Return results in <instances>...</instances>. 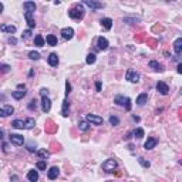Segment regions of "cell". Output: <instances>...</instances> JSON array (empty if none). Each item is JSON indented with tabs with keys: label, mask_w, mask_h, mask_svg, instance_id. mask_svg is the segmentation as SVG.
Listing matches in <instances>:
<instances>
[{
	"label": "cell",
	"mask_w": 182,
	"mask_h": 182,
	"mask_svg": "<svg viewBox=\"0 0 182 182\" xmlns=\"http://www.w3.org/2000/svg\"><path fill=\"white\" fill-rule=\"evenodd\" d=\"M68 16L71 19H74V20H80L84 17V9H83V6L81 5H77L75 7H73L71 10H68Z\"/></svg>",
	"instance_id": "1"
},
{
	"label": "cell",
	"mask_w": 182,
	"mask_h": 182,
	"mask_svg": "<svg viewBox=\"0 0 182 182\" xmlns=\"http://www.w3.org/2000/svg\"><path fill=\"white\" fill-rule=\"evenodd\" d=\"M117 168V161L115 159H107L105 162H102V169L105 172H114Z\"/></svg>",
	"instance_id": "2"
},
{
	"label": "cell",
	"mask_w": 182,
	"mask_h": 182,
	"mask_svg": "<svg viewBox=\"0 0 182 182\" xmlns=\"http://www.w3.org/2000/svg\"><path fill=\"white\" fill-rule=\"evenodd\" d=\"M125 78H127L128 81H131V83H138L139 74L137 73V71H134L132 68H129L128 71H127V74H125Z\"/></svg>",
	"instance_id": "3"
},
{
	"label": "cell",
	"mask_w": 182,
	"mask_h": 182,
	"mask_svg": "<svg viewBox=\"0 0 182 182\" xmlns=\"http://www.w3.org/2000/svg\"><path fill=\"white\" fill-rule=\"evenodd\" d=\"M10 142L11 144L17 145V147H20V145L24 144V137L20 134H11L10 135Z\"/></svg>",
	"instance_id": "4"
},
{
	"label": "cell",
	"mask_w": 182,
	"mask_h": 182,
	"mask_svg": "<svg viewBox=\"0 0 182 182\" xmlns=\"http://www.w3.org/2000/svg\"><path fill=\"white\" fill-rule=\"evenodd\" d=\"M14 113V108L11 107V105H5V107H0V117L2 118H6L11 115V114Z\"/></svg>",
	"instance_id": "5"
},
{
	"label": "cell",
	"mask_w": 182,
	"mask_h": 182,
	"mask_svg": "<svg viewBox=\"0 0 182 182\" xmlns=\"http://www.w3.org/2000/svg\"><path fill=\"white\" fill-rule=\"evenodd\" d=\"M156 90H158L159 94L166 96V94L169 93V87L166 86V83H164V81H158V83H156Z\"/></svg>",
	"instance_id": "6"
},
{
	"label": "cell",
	"mask_w": 182,
	"mask_h": 182,
	"mask_svg": "<svg viewBox=\"0 0 182 182\" xmlns=\"http://www.w3.org/2000/svg\"><path fill=\"white\" fill-rule=\"evenodd\" d=\"M41 110H43L44 113H48L51 110V101H50V98L47 96L41 97Z\"/></svg>",
	"instance_id": "7"
},
{
	"label": "cell",
	"mask_w": 182,
	"mask_h": 182,
	"mask_svg": "<svg viewBox=\"0 0 182 182\" xmlns=\"http://www.w3.org/2000/svg\"><path fill=\"white\" fill-rule=\"evenodd\" d=\"M83 3H84V5H86L87 7L93 9V10H98V9H102V3H100V2H93V0H84Z\"/></svg>",
	"instance_id": "8"
},
{
	"label": "cell",
	"mask_w": 182,
	"mask_h": 182,
	"mask_svg": "<svg viewBox=\"0 0 182 182\" xmlns=\"http://www.w3.org/2000/svg\"><path fill=\"white\" fill-rule=\"evenodd\" d=\"M86 118L88 123H93V124H96V125L102 124V117H98V115H94V114H87Z\"/></svg>",
	"instance_id": "9"
},
{
	"label": "cell",
	"mask_w": 182,
	"mask_h": 182,
	"mask_svg": "<svg viewBox=\"0 0 182 182\" xmlns=\"http://www.w3.org/2000/svg\"><path fill=\"white\" fill-rule=\"evenodd\" d=\"M61 36H63V38H65V40H70V38H73V36H74V30H73L71 27H64V29L61 30Z\"/></svg>",
	"instance_id": "10"
},
{
	"label": "cell",
	"mask_w": 182,
	"mask_h": 182,
	"mask_svg": "<svg viewBox=\"0 0 182 182\" xmlns=\"http://www.w3.org/2000/svg\"><path fill=\"white\" fill-rule=\"evenodd\" d=\"M156 144H158V139L154 138V137H150V138H148V141H147V142L144 144V148H145L147 151H148V150H152V148H155Z\"/></svg>",
	"instance_id": "11"
},
{
	"label": "cell",
	"mask_w": 182,
	"mask_h": 182,
	"mask_svg": "<svg viewBox=\"0 0 182 182\" xmlns=\"http://www.w3.org/2000/svg\"><path fill=\"white\" fill-rule=\"evenodd\" d=\"M59 175H60V169L57 168V166H51V168L48 169V172H47L48 179H56Z\"/></svg>",
	"instance_id": "12"
},
{
	"label": "cell",
	"mask_w": 182,
	"mask_h": 182,
	"mask_svg": "<svg viewBox=\"0 0 182 182\" xmlns=\"http://www.w3.org/2000/svg\"><path fill=\"white\" fill-rule=\"evenodd\" d=\"M47 61L51 67H57V65H59V56H57L56 53H51L50 56H48Z\"/></svg>",
	"instance_id": "13"
},
{
	"label": "cell",
	"mask_w": 182,
	"mask_h": 182,
	"mask_svg": "<svg viewBox=\"0 0 182 182\" xmlns=\"http://www.w3.org/2000/svg\"><path fill=\"white\" fill-rule=\"evenodd\" d=\"M57 131V125L51 121V120H48L47 124H46V132H48V134H54Z\"/></svg>",
	"instance_id": "14"
},
{
	"label": "cell",
	"mask_w": 182,
	"mask_h": 182,
	"mask_svg": "<svg viewBox=\"0 0 182 182\" xmlns=\"http://www.w3.org/2000/svg\"><path fill=\"white\" fill-rule=\"evenodd\" d=\"M150 68H152L154 71H159V73H162L164 71V65L159 64L158 61H155V60H152V61H150Z\"/></svg>",
	"instance_id": "15"
},
{
	"label": "cell",
	"mask_w": 182,
	"mask_h": 182,
	"mask_svg": "<svg viewBox=\"0 0 182 182\" xmlns=\"http://www.w3.org/2000/svg\"><path fill=\"white\" fill-rule=\"evenodd\" d=\"M16 26H6V24H0V32H5V33H10V34H14L16 33Z\"/></svg>",
	"instance_id": "16"
},
{
	"label": "cell",
	"mask_w": 182,
	"mask_h": 182,
	"mask_svg": "<svg viewBox=\"0 0 182 182\" xmlns=\"http://www.w3.org/2000/svg\"><path fill=\"white\" fill-rule=\"evenodd\" d=\"M24 17H26L27 24H29V27H30V29H33V27H36V22H34V19H33V13L24 11Z\"/></svg>",
	"instance_id": "17"
},
{
	"label": "cell",
	"mask_w": 182,
	"mask_h": 182,
	"mask_svg": "<svg viewBox=\"0 0 182 182\" xmlns=\"http://www.w3.org/2000/svg\"><path fill=\"white\" fill-rule=\"evenodd\" d=\"M97 44H98V48L100 50H107L108 48V40L105 37H98Z\"/></svg>",
	"instance_id": "18"
},
{
	"label": "cell",
	"mask_w": 182,
	"mask_h": 182,
	"mask_svg": "<svg viewBox=\"0 0 182 182\" xmlns=\"http://www.w3.org/2000/svg\"><path fill=\"white\" fill-rule=\"evenodd\" d=\"M68 110H70V102L67 98H64V101H63V107H61V115L63 117H68Z\"/></svg>",
	"instance_id": "19"
},
{
	"label": "cell",
	"mask_w": 182,
	"mask_h": 182,
	"mask_svg": "<svg viewBox=\"0 0 182 182\" xmlns=\"http://www.w3.org/2000/svg\"><path fill=\"white\" fill-rule=\"evenodd\" d=\"M27 179H29L30 182H37L38 181V172L34 171V169L29 171V174H27Z\"/></svg>",
	"instance_id": "20"
},
{
	"label": "cell",
	"mask_w": 182,
	"mask_h": 182,
	"mask_svg": "<svg viewBox=\"0 0 182 182\" xmlns=\"http://www.w3.org/2000/svg\"><path fill=\"white\" fill-rule=\"evenodd\" d=\"M23 7L26 9V11L33 13V11L36 10V3H34V2H24V3H23Z\"/></svg>",
	"instance_id": "21"
},
{
	"label": "cell",
	"mask_w": 182,
	"mask_h": 182,
	"mask_svg": "<svg viewBox=\"0 0 182 182\" xmlns=\"http://www.w3.org/2000/svg\"><path fill=\"white\" fill-rule=\"evenodd\" d=\"M174 51H175V54H181L182 51V38H177L175 40V43H174Z\"/></svg>",
	"instance_id": "22"
},
{
	"label": "cell",
	"mask_w": 182,
	"mask_h": 182,
	"mask_svg": "<svg viewBox=\"0 0 182 182\" xmlns=\"http://www.w3.org/2000/svg\"><path fill=\"white\" fill-rule=\"evenodd\" d=\"M101 26L104 27L105 30H111V27H113V20H111L110 17H105V19L101 20Z\"/></svg>",
	"instance_id": "23"
},
{
	"label": "cell",
	"mask_w": 182,
	"mask_h": 182,
	"mask_svg": "<svg viewBox=\"0 0 182 182\" xmlns=\"http://www.w3.org/2000/svg\"><path fill=\"white\" fill-rule=\"evenodd\" d=\"M11 127H14V128L17 129H26V124H24V121H22V120H14L13 123H11Z\"/></svg>",
	"instance_id": "24"
},
{
	"label": "cell",
	"mask_w": 182,
	"mask_h": 182,
	"mask_svg": "<svg viewBox=\"0 0 182 182\" xmlns=\"http://www.w3.org/2000/svg\"><path fill=\"white\" fill-rule=\"evenodd\" d=\"M27 94V91L26 90H17V91H13V93H11V96H13V98H16V100H22L23 97L26 96Z\"/></svg>",
	"instance_id": "25"
},
{
	"label": "cell",
	"mask_w": 182,
	"mask_h": 182,
	"mask_svg": "<svg viewBox=\"0 0 182 182\" xmlns=\"http://www.w3.org/2000/svg\"><path fill=\"white\" fill-rule=\"evenodd\" d=\"M147 101H148V96H147L145 93H142V94H139V96L137 97V104H138V105H144Z\"/></svg>",
	"instance_id": "26"
},
{
	"label": "cell",
	"mask_w": 182,
	"mask_h": 182,
	"mask_svg": "<svg viewBox=\"0 0 182 182\" xmlns=\"http://www.w3.org/2000/svg\"><path fill=\"white\" fill-rule=\"evenodd\" d=\"M46 41H47L48 46H57V37L54 36V34H48L47 37H46Z\"/></svg>",
	"instance_id": "27"
},
{
	"label": "cell",
	"mask_w": 182,
	"mask_h": 182,
	"mask_svg": "<svg viewBox=\"0 0 182 182\" xmlns=\"http://www.w3.org/2000/svg\"><path fill=\"white\" fill-rule=\"evenodd\" d=\"M44 38H43V36H40V34H37L36 37H34V44L37 46V47H43L44 46Z\"/></svg>",
	"instance_id": "28"
},
{
	"label": "cell",
	"mask_w": 182,
	"mask_h": 182,
	"mask_svg": "<svg viewBox=\"0 0 182 182\" xmlns=\"http://www.w3.org/2000/svg\"><path fill=\"white\" fill-rule=\"evenodd\" d=\"M24 124H26V129H30L36 125V121L33 118H27V120H24Z\"/></svg>",
	"instance_id": "29"
},
{
	"label": "cell",
	"mask_w": 182,
	"mask_h": 182,
	"mask_svg": "<svg viewBox=\"0 0 182 182\" xmlns=\"http://www.w3.org/2000/svg\"><path fill=\"white\" fill-rule=\"evenodd\" d=\"M78 128H80L81 131H84V132H86V131L90 129V125H88L87 121H80V123H78Z\"/></svg>",
	"instance_id": "30"
},
{
	"label": "cell",
	"mask_w": 182,
	"mask_h": 182,
	"mask_svg": "<svg viewBox=\"0 0 182 182\" xmlns=\"http://www.w3.org/2000/svg\"><path fill=\"white\" fill-rule=\"evenodd\" d=\"M96 60H97L96 54H94V53H90L88 56H87L86 61H87V64H94V63H96Z\"/></svg>",
	"instance_id": "31"
},
{
	"label": "cell",
	"mask_w": 182,
	"mask_h": 182,
	"mask_svg": "<svg viewBox=\"0 0 182 182\" xmlns=\"http://www.w3.org/2000/svg\"><path fill=\"white\" fill-rule=\"evenodd\" d=\"M36 152H37L38 158H47V156L50 155V151H47V150H38V151H36Z\"/></svg>",
	"instance_id": "32"
},
{
	"label": "cell",
	"mask_w": 182,
	"mask_h": 182,
	"mask_svg": "<svg viewBox=\"0 0 182 182\" xmlns=\"http://www.w3.org/2000/svg\"><path fill=\"white\" fill-rule=\"evenodd\" d=\"M37 169H40V171H46V168H47V162H46V159H41L37 162Z\"/></svg>",
	"instance_id": "33"
},
{
	"label": "cell",
	"mask_w": 182,
	"mask_h": 182,
	"mask_svg": "<svg viewBox=\"0 0 182 182\" xmlns=\"http://www.w3.org/2000/svg\"><path fill=\"white\" fill-rule=\"evenodd\" d=\"M124 101H125V97L124 96H115V98H114V102L117 105H124Z\"/></svg>",
	"instance_id": "34"
},
{
	"label": "cell",
	"mask_w": 182,
	"mask_h": 182,
	"mask_svg": "<svg viewBox=\"0 0 182 182\" xmlns=\"http://www.w3.org/2000/svg\"><path fill=\"white\" fill-rule=\"evenodd\" d=\"M138 162H139V164H141L142 166H144V168H150V166H151V162H150V161H147L145 158H142V156H139V158H138Z\"/></svg>",
	"instance_id": "35"
},
{
	"label": "cell",
	"mask_w": 182,
	"mask_h": 182,
	"mask_svg": "<svg viewBox=\"0 0 182 182\" xmlns=\"http://www.w3.org/2000/svg\"><path fill=\"white\" fill-rule=\"evenodd\" d=\"M29 57L32 60H40V53H37V51H30L29 53Z\"/></svg>",
	"instance_id": "36"
},
{
	"label": "cell",
	"mask_w": 182,
	"mask_h": 182,
	"mask_svg": "<svg viewBox=\"0 0 182 182\" xmlns=\"http://www.w3.org/2000/svg\"><path fill=\"white\" fill-rule=\"evenodd\" d=\"M134 135L137 137V138H142V137H144V129H142V128H137L134 131Z\"/></svg>",
	"instance_id": "37"
},
{
	"label": "cell",
	"mask_w": 182,
	"mask_h": 182,
	"mask_svg": "<svg viewBox=\"0 0 182 182\" xmlns=\"http://www.w3.org/2000/svg\"><path fill=\"white\" fill-rule=\"evenodd\" d=\"M124 107H125V110H127V111H129V110H131V100H129L128 97H125V101H124Z\"/></svg>",
	"instance_id": "38"
},
{
	"label": "cell",
	"mask_w": 182,
	"mask_h": 182,
	"mask_svg": "<svg viewBox=\"0 0 182 182\" xmlns=\"http://www.w3.org/2000/svg\"><path fill=\"white\" fill-rule=\"evenodd\" d=\"M9 71H10V65L0 64V73H9Z\"/></svg>",
	"instance_id": "39"
},
{
	"label": "cell",
	"mask_w": 182,
	"mask_h": 182,
	"mask_svg": "<svg viewBox=\"0 0 182 182\" xmlns=\"http://www.w3.org/2000/svg\"><path fill=\"white\" fill-rule=\"evenodd\" d=\"M110 124H111V125H118V124H120V120H118V117H114V115H111V117H110Z\"/></svg>",
	"instance_id": "40"
},
{
	"label": "cell",
	"mask_w": 182,
	"mask_h": 182,
	"mask_svg": "<svg viewBox=\"0 0 182 182\" xmlns=\"http://www.w3.org/2000/svg\"><path fill=\"white\" fill-rule=\"evenodd\" d=\"M36 108H37V101H36V100H32V101H30V104H29V110H36Z\"/></svg>",
	"instance_id": "41"
},
{
	"label": "cell",
	"mask_w": 182,
	"mask_h": 182,
	"mask_svg": "<svg viewBox=\"0 0 182 182\" xmlns=\"http://www.w3.org/2000/svg\"><path fill=\"white\" fill-rule=\"evenodd\" d=\"M164 30V27L162 26H159V24H155V26L152 27V32H155V33H158V32H162Z\"/></svg>",
	"instance_id": "42"
},
{
	"label": "cell",
	"mask_w": 182,
	"mask_h": 182,
	"mask_svg": "<svg viewBox=\"0 0 182 182\" xmlns=\"http://www.w3.org/2000/svg\"><path fill=\"white\" fill-rule=\"evenodd\" d=\"M144 38H145V33H139L138 36H135V40L137 41H142Z\"/></svg>",
	"instance_id": "43"
},
{
	"label": "cell",
	"mask_w": 182,
	"mask_h": 182,
	"mask_svg": "<svg viewBox=\"0 0 182 182\" xmlns=\"http://www.w3.org/2000/svg\"><path fill=\"white\" fill-rule=\"evenodd\" d=\"M30 36H32V32H30V30H26V32L23 33V38H24V40H29Z\"/></svg>",
	"instance_id": "44"
},
{
	"label": "cell",
	"mask_w": 182,
	"mask_h": 182,
	"mask_svg": "<svg viewBox=\"0 0 182 182\" xmlns=\"http://www.w3.org/2000/svg\"><path fill=\"white\" fill-rule=\"evenodd\" d=\"M147 41H148V43L151 44V47H152V48H155V47H156V40H152V38H148Z\"/></svg>",
	"instance_id": "45"
},
{
	"label": "cell",
	"mask_w": 182,
	"mask_h": 182,
	"mask_svg": "<svg viewBox=\"0 0 182 182\" xmlns=\"http://www.w3.org/2000/svg\"><path fill=\"white\" fill-rule=\"evenodd\" d=\"M70 91H71V84H70L68 81H67V83H65V94H67V96H68Z\"/></svg>",
	"instance_id": "46"
},
{
	"label": "cell",
	"mask_w": 182,
	"mask_h": 182,
	"mask_svg": "<svg viewBox=\"0 0 182 182\" xmlns=\"http://www.w3.org/2000/svg\"><path fill=\"white\" fill-rule=\"evenodd\" d=\"M40 94H41V97H44V96H47L48 94V91L46 90V88H41V90H40Z\"/></svg>",
	"instance_id": "47"
},
{
	"label": "cell",
	"mask_w": 182,
	"mask_h": 182,
	"mask_svg": "<svg viewBox=\"0 0 182 182\" xmlns=\"http://www.w3.org/2000/svg\"><path fill=\"white\" fill-rule=\"evenodd\" d=\"M96 88H97V91H101V83H100V81L96 83Z\"/></svg>",
	"instance_id": "48"
},
{
	"label": "cell",
	"mask_w": 182,
	"mask_h": 182,
	"mask_svg": "<svg viewBox=\"0 0 182 182\" xmlns=\"http://www.w3.org/2000/svg\"><path fill=\"white\" fill-rule=\"evenodd\" d=\"M9 43H10V44H16V43H17V40H16L14 37H10V38H9Z\"/></svg>",
	"instance_id": "49"
},
{
	"label": "cell",
	"mask_w": 182,
	"mask_h": 182,
	"mask_svg": "<svg viewBox=\"0 0 182 182\" xmlns=\"http://www.w3.org/2000/svg\"><path fill=\"white\" fill-rule=\"evenodd\" d=\"M177 71H178V73H179V74H181V73H182V64H181V63L178 64V68H177Z\"/></svg>",
	"instance_id": "50"
},
{
	"label": "cell",
	"mask_w": 182,
	"mask_h": 182,
	"mask_svg": "<svg viewBox=\"0 0 182 182\" xmlns=\"http://www.w3.org/2000/svg\"><path fill=\"white\" fill-rule=\"evenodd\" d=\"M17 88H19V90H26V86H24V84H19Z\"/></svg>",
	"instance_id": "51"
},
{
	"label": "cell",
	"mask_w": 182,
	"mask_h": 182,
	"mask_svg": "<svg viewBox=\"0 0 182 182\" xmlns=\"http://www.w3.org/2000/svg\"><path fill=\"white\" fill-rule=\"evenodd\" d=\"M10 179H11L13 182H17V177H16V175H13V177L10 178Z\"/></svg>",
	"instance_id": "52"
},
{
	"label": "cell",
	"mask_w": 182,
	"mask_h": 182,
	"mask_svg": "<svg viewBox=\"0 0 182 182\" xmlns=\"http://www.w3.org/2000/svg\"><path fill=\"white\" fill-rule=\"evenodd\" d=\"M132 120H134V121H137V123H138V121H139V117H135V115H134V117H132Z\"/></svg>",
	"instance_id": "53"
},
{
	"label": "cell",
	"mask_w": 182,
	"mask_h": 182,
	"mask_svg": "<svg viewBox=\"0 0 182 182\" xmlns=\"http://www.w3.org/2000/svg\"><path fill=\"white\" fill-rule=\"evenodd\" d=\"M0 139H3V131L0 129Z\"/></svg>",
	"instance_id": "54"
},
{
	"label": "cell",
	"mask_w": 182,
	"mask_h": 182,
	"mask_svg": "<svg viewBox=\"0 0 182 182\" xmlns=\"http://www.w3.org/2000/svg\"><path fill=\"white\" fill-rule=\"evenodd\" d=\"M2 11H3V5L0 3V13H2Z\"/></svg>",
	"instance_id": "55"
}]
</instances>
